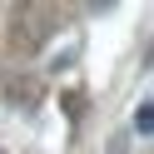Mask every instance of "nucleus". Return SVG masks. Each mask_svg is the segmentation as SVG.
<instances>
[{
    "instance_id": "obj_1",
    "label": "nucleus",
    "mask_w": 154,
    "mask_h": 154,
    "mask_svg": "<svg viewBox=\"0 0 154 154\" xmlns=\"http://www.w3.org/2000/svg\"><path fill=\"white\" fill-rule=\"evenodd\" d=\"M134 129H139V134H149V129H154V104H149V100H144V104H139V114H134Z\"/></svg>"
},
{
    "instance_id": "obj_2",
    "label": "nucleus",
    "mask_w": 154,
    "mask_h": 154,
    "mask_svg": "<svg viewBox=\"0 0 154 154\" xmlns=\"http://www.w3.org/2000/svg\"><path fill=\"white\" fill-rule=\"evenodd\" d=\"M85 5H90V10H109L114 0H85Z\"/></svg>"
}]
</instances>
